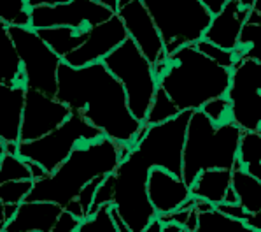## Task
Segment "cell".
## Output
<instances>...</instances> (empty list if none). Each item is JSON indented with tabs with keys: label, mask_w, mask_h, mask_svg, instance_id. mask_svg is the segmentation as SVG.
Segmentation results:
<instances>
[{
	"label": "cell",
	"mask_w": 261,
	"mask_h": 232,
	"mask_svg": "<svg viewBox=\"0 0 261 232\" xmlns=\"http://www.w3.org/2000/svg\"><path fill=\"white\" fill-rule=\"evenodd\" d=\"M102 62L123 85L132 114L144 123L152 97L158 90L154 65L130 37L119 44L114 51H111Z\"/></svg>",
	"instance_id": "cell-6"
},
{
	"label": "cell",
	"mask_w": 261,
	"mask_h": 232,
	"mask_svg": "<svg viewBox=\"0 0 261 232\" xmlns=\"http://www.w3.org/2000/svg\"><path fill=\"white\" fill-rule=\"evenodd\" d=\"M231 74L244 79L252 88L261 91V62H254V60H237L235 67L231 69Z\"/></svg>",
	"instance_id": "cell-31"
},
{
	"label": "cell",
	"mask_w": 261,
	"mask_h": 232,
	"mask_svg": "<svg viewBox=\"0 0 261 232\" xmlns=\"http://www.w3.org/2000/svg\"><path fill=\"white\" fill-rule=\"evenodd\" d=\"M95 2H98L100 6L111 9L112 13H118V0H95Z\"/></svg>",
	"instance_id": "cell-44"
},
{
	"label": "cell",
	"mask_w": 261,
	"mask_h": 232,
	"mask_svg": "<svg viewBox=\"0 0 261 232\" xmlns=\"http://www.w3.org/2000/svg\"><path fill=\"white\" fill-rule=\"evenodd\" d=\"M237 60L261 62V14L254 9L249 11L247 21L242 27L239 48L235 50Z\"/></svg>",
	"instance_id": "cell-23"
},
{
	"label": "cell",
	"mask_w": 261,
	"mask_h": 232,
	"mask_svg": "<svg viewBox=\"0 0 261 232\" xmlns=\"http://www.w3.org/2000/svg\"><path fill=\"white\" fill-rule=\"evenodd\" d=\"M196 227H198V211H196V207H193L190 218H188V222L184 223L182 229L188 232H196Z\"/></svg>",
	"instance_id": "cell-41"
},
{
	"label": "cell",
	"mask_w": 261,
	"mask_h": 232,
	"mask_svg": "<svg viewBox=\"0 0 261 232\" xmlns=\"http://www.w3.org/2000/svg\"><path fill=\"white\" fill-rule=\"evenodd\" d=\"M4 155H6V141H4V139H0V162H2Z\"/></svg>",
	"instance_id": "cell-47"
},
{
	"label": "cell",
	"mask_w": 261,
	"mask_h": 232,
	"mask_svg": "<svg viewBox=\"0 0 261 232\" xmlns=\"http://www.w3.org/2000/svg\"><path fill=\"white\" fill-rule=\"evenodd\" d=\"M249 160H258L261 164V135L258 132H244L239 148V162L246 164Z\"/></svg>",
	"instance_id": "cell-32"
},
{
	"label": "cell",
	"mask_w": 261,
	"mask_h": 232,
	"mask_svg": "<svg viewBox=\"0 0 261 232\" xmlns=\"http://www.w3.org/2000/svg\"><path fill=\"white\" fill-rule=\"evenodd\" d=\"M231 187V171L230 169H205L202 171L193 181L191 195L195 199L211 202L212 206H219L224 202L226 192Z\"/></svg>",
	"instance_id": "cell-19"
},
{
	"label": "cell",
	"mask_w": 261,
	"mask_h": 232,
	"mask_svg": "<svg viewBox=\"0 0 261 232\" xmlns=\"http://www.w3.org/2000/svg\"><path fill=\"white\" fill-rule=\"evenodd\" d=\"M163 39L165 55L203 39L211 11L200 0H142Z\"/></svg>",
	"instance_id": "cell-7"
},
{
	"label": "cell",
	"mask_w": 261,
	"mask_h": 232,
	"mask_svg": "<svg viewBox=\"0 0 261 232\" xmlns=\"http://www.w3.org/2000/svg\"><path fill=\"white\" fill-rule=\"evenodd\" d=\"M196 48L202 51L205 57H208L211 60H214L218 65L224 67V69H233L237 63V53L233 50H226V48H221L218 44H212L205 41V39H200L196 42Z\"/></svg>",
	"instance_id": "cell-30"
},
{
	"label": "cell",
	"mask_w": 261,
	"mask_h": 232,
	"mask_svg": "<svg viewBox=\"0 0 261 232\" xmlns=\"http://www.w3.org/2000/svg\"><path fill=\"white\" fill-rule=\"evenodd\" d=\"M83 220L77 218L75 215L69 213L67 210H63L62 217L58 218V222H56L53 232H75L79 229V225H81Z\"/></svg>",
	"instance_id": "cell-36"
},
{
	"label": "cell",
	"mask_w": 261,
	"mask_h": 232,
	"mask_svg": "<svg viewBox=\"0 0 261 232\" xmlns=\"http://www.w3.org/2000/svg\"><path fill=\"white\" fill-rule=\"evenodd\" d=\"M158 86L167 91L179 111L202 109L203 104L226 95L231 71L218 65L202 53L196 44H186L163 62L156 63Z\"/></svg>",
	"instance_id": "cell-3"
},
{
	"label": "cell",
	"mask_w": 261,
	"mask_h": 232,
	"mask_svg": "<svg viewBox=\"0 0 261 232\" xmlns=\"http://www.w3.org/2000/svg\"><path fill=\"white\" fill-rule=\"evenodd\" d=\"M114 14L95 0H69L55 6H39L30 9L32 29L46 27H70L75 30H88Z\"/></svg>",
	"instance_id": "cell-10"
},
{
	"label": "cell",
	"mask_w": 261,
	"mask_h": 232,
	"mask_svg": "<svg viewBox=\"0 0 261 232\" xmlns=\"http://www.w3.org/2000/svg\"><path fill=\"white\" fill-rule=\"evenodd\" d=\"M100 135L103 134L91 125L81 113H70L69 118L49 134L34 141H19L18 155L23 160L41 164L49 174L58 166H62V162H65L79 145L95 141Z\"/></svg>",
	"instance_id": "cell-8"
},
{
	"label": "cell",
	"mask_w": 261,
	"mask_h": 232,
	"mask_svg": "<svg viewBox=\"0 0 261 232\" xmlns=\"http://www.w3.org/2000/svg\"><path fill=\"white\" fill-rule=\"evenodd\" d=\"M239 202V197H237L235 190L230 187V190L226 192V197H224V204H237Z\"/></svg>",
	"instance_id": "cell-45"
},
{
	"label": "cell",
	"mask_w": 261,
	"mask_h": 232,
	"mask_svg": "<svg viewBox=\"0 0 261 232\" xmlns=\"http://www.w3.org/2000/svg\"><path fill=\"white\" fill-rule=\"evenodd\" d=\"M6 153L18 155V143H6Z\"/></svg>",
	"instance_id": "cell-46"
},
{
	"label": "cell",
	"mask_w": 261,
	"mask_h": 232,
	"mask_svg": "<svg viewBox=\"0 0 261 232\" xmlns=\"http://www.w3.org/2000/svg\"><path fill=\"white\" fill-rule=\"evenodd\" d=\"M252 9H254L256 13L261 14V0H254V6H252Z\"/></svg>",
	"instance_id": "cell-49"
},
{
	"label": "cell",
	"mask_w": 261,
	"mask_h": 232,
	"mask_svg": "<svg viewBox=\"0 0 261 232\" xmlns=\"http://www.w3.org/2000/svg\"><path fill=\"white\" fill-rule=\"evenodd\" d=\"M240 4H242L244 7H247V9H252V6H254V0H240Z\"/></svg>",
	"instance_id": "cell-48"
},
{
	"label": "cell",
	"mask_w": 261,
	"mask_h": 232,
	"mask_svg": "<svg viewBox=\"0 0 261 232\" xmlns=\"http://www.w3.org/2000/svg\"><path fill=\"white\" fill-rule=\"evenodd\" d=\"M182 232H188V230H184V229H182Z\"/></svg>",
	"instance_id": "cell-51"
},
{
	"label": "cell",
	"mask_w": 261,
	"mask_h": 232,
	"mask_svg": "<svg viewBox=\"0 0 261 232\" xmlns=\"http://www.w3.org/2000/svg\"><path fill=\"white\" fill-rule=\"evenodd\" d=\"M196 232H261L242 220L231 218L228 215L221 213L218 207H212L207 211H198V227Z\"/></svg>",
	"instance_id": "cell-24"
},
{
	"label": "cell",
	"mask_w": 261,
	"mask_h": 232,
	"mask_svg": "<svg viewBox=\"0 0 261 232\" xmlns=\"http://www.w3.org/2000/svg\"><path fill=\"white\" fill-rule=\"evenodd\" d=\"M190 116L191 111H180L167 122L147 125L144 135L112 173V206L134 232H140L156 218L146 190L152 167H163L175 176L182 174V148Z\"/></svg>",
	"instance_id": "cell-1"
},
{
	"label": "cell",
	"mask_w": 261,
	"mask_h": 232,
	"mask_svg": "<svg viewBox=\"0 0 261 232\" xmlns=\"http://www.w3.org/2000/svg\"><path fill=\"white\" fill-rule=\"evenodd\" d=\"M244 130L231 120L216 125L202 109L191 111L182 148V174L188 187L205 169H230L239 166V148Z\"/></svg>",
	"instance_id": "cell-5"
},
{
	"label": "cell",
	"mask_w": 261,
	"mask_h": 232,
	"mask_svg": "<svg viewBox=\"0 0 261 232\" xmlns=\"http://www.w3.org/2000/svg\"><path fill=\"white\" fill-rule=\"evenodd\" d=\"M116 14L121 18L128 37L137 44L139 50L146 55V58L152 65L167 58L160 30L142 0H130L123 4L118 7Z\"/></svg>",
	"instance_id": "cell-12"
},
{
	"label": "cell",
	"mask_w": 261,
	"mask_h": 232,
	"mask_svg": "<svg viewBox=\"0 0 261 232\" xmlns=\"http://www.w3.org/2000/svg\"><path fill=\"white\" fill-rule=\"evenodd\" d=\"M112 195H114V174H109L102 183H100L98 190H96L90 215H93L98 207L103 206V204H112ZM90 215H88V217H90Z\"/></svg>",
	"instance_id": "cell-34"
},
{
	"label": "cell",
	"mask_w": 261,
	"mask_h": 232,
	"mask_svg": "<svg viewBox=\"0 0 261 232\" xmlns=\"http://www.w3.org/2000/svg\"><path fill=\"white\" fill-rule=\"evenodd\" d=\"M111 215H112V220H114V223H116V227H118V230L119 232H134L130 229V227L126 225V222L119 217V213L116 211V207L114 206H111Z\"/></svg>",
	"instance_id": "cell-40"
},
{
	"label": "cell",
	"mask_w": 261,
	"mask_h": 232,
	"mask_svg": "<svg viewBox=\"0 0 261 232\" xmlns=\"http://www.w3.org/2000/svg\"><path fill=\"white\" fill-rule=\"evenodd\" d=\"M200 2L203 4V6L207 7L208 11H211V14H216L221 11V7L224 6V4L228 2V0H200Z\"/></svg>",
	"instance_id": "cell-42"
},
{
	"label": "cell",
	"mask_w": 261,
	"mask_h": 232,
	"mask_svg": "<svg viewBox=\"0 0 261 232\" xmlns=\"http://www.w3.org/2000/svg\"><path fill=\"white\" fill-rule=\"evenodd\" d=\"M35 30H37V34L47 42V46H49L56 55L65 58L67 55L72 53L74 50H77V48L86 41L88 30L90 29L75 30V29H70V27H46V29H35Z\"/></svg>",
	"instance_id": "cell-21"
},
{
	"label": "cell",
	"mask_w": 261,
	"mask_h": 232,
	"mask_svg": "<svg viewBox=\"0 0 261 232\" xmlns=\"http://www.w3.org/2000/svg\"><path fill=\"white\" fill-rule=\"evenodd\" d=\"M230 101V120L244 132H256L261 125V91L231 74L226 91Z\"/></svg>",
	"instance_id": "cell-15"
},
{
	"label": "cell",
	"mask_w": 261,
	"mask_h": 232,
	"mask_svg": "<svg viewBox=\"0 0 261 232\" xmlns=\"http://www.w3.org/2000/svg\"><path fill=\"white\" fill-rule=\"evenodd\" d=\"M34 187V179H13L0 185V199L6 204H21L27 201Z\"/></svg>",
	"instance_id": "cell-29"
},
{
	"label": "cell",
	"mask_w": 261,
	"mask_h": 232,
	"mask_svg": "<svg viewBox=\"0 0 261 232\" xmlns=\"http://www.w3.org/2000/svg\"><path fill=\"white\" fill-rule=\"evenodd\" d=\"M27 166H28V169H30V174H32V179H34V181H37V179H41V178H44V176L47 174V171L37 162L27 160Z\"/></svg>",
	"instance_id": "cell-39"
},
{
	"label": "cell",
	"mask_w": 261,
	"mask_h": 232,
	"mask_svg": "<svg viewBox=\"0 0 261 232\" xmlns=\"http://www.w3.org/2000/svg\"><path fill=\"white\" fill-rule=\"evenodd\" d=\"M72 111L67 104L44 91L27 88L19 141H34L60 127Z\"/></svg>",
	"instance_id": "cell-11"
},
{
	"label": "cell",
	"mask_w": 261,
	"mask_h": 232,
	"mask_svg": "<svg viewBox=\"0 0 261 232\" xmlns=\"http://www.w3.org/2000/svg\"><path fill=\"white\" fill-rule=\"evenodd\" d=\"M56 99L72 113H81L106 137L128 148L137 143L144 123L132 114L123 85L103 62L83 67L60 63Z\"/></svg>",
	"instance_id": "cell-2"
},
{
	"label": "cell",
	"mask_w": 261,
	"mask_h": 232,
	"mask_svg": "<svg viewBox=\"0 0 261 232\" xmlns=\"http://www.w3.org/2000/svg\"><path fill=\"white\" fill-rule=\"evenodd\" d=\"M18 206L19 204H6L0 199V232H4L6 225L13 220L16 211H18Z\"/></svg>",
	"instance_id": "cell-38"
},
{
	"label": "cell",
	"mask_w": 261,
	"mask_h": 232,
	"mask_svg": "<svg viewBox=\"0 0 261 232\" xmlns=\"http://www.w3.org/2000/svg\"><path fill=\"white\" fill-rule=\"evenodd\" d=\"M0 83H23L21 62L11 37L9 25L0 19Z\"/></svg>",
	"instance_id": "cell-20"
},
{
	"label": "cell",
	"mask_w": 261,
	"mask_h": 232,
	"mask_svg": "<svg viewBox=\"0 0 261 232\" xmlns=\"http://www.w3.org/2000/svg\"><path fill=\"white\" fill-rule=\"evenodd\" d=\"M28 2V9L32 7H39V6H55V4H62L65 0H27Z\"/></svg>",
	"instance_id": "cell-43"
},
{
	"label": "cell",
	"mask_w": 261,
	"mask_h": 232,
	"mask_svg": "<svg viewBox=\"0 0 261 232\" xmlns=\"http://www.w3.org/2000/svg\"><path fill=\"white\" fill-rule=\"evenodd\" d=\"M140 232H182V227L177 223H162L156 217L154 220H151L149 225H146Z\"/></svg>",
	"instance_id": "cell-37"
},
{
	"label": "cell",
	"mask_w": 261,
	"mask_h": 232,
	"mask_svg": "<svg viewBox=\"0 0 261 232\" xmlns=\"http://www.w3.org/2000/svg\"><path fill=\"white\" fill-rule=\"evenodd\" d=\"M146 190L156 217L179 210L191 197V189L184 183V179L163 167H152Z\"/></svg>",
	"instance_id": "cell-14"
},
{
	"label": "cell",
	"mask_w": 261,
	"mask_h": 232,
	"mask_svg": "<svg viewBox=\"0 0 261 232\" xmlns=\"http://www.w3.org/2000/svg\"><path fill=\"white\" fill-rule=\"evenodd\" d=\"M63 207L47 201H23L4 232H53Z\"/></svg>",
	"instance_id": "cell-17"
},
{
	"label": "cell",
	"mask_w": 261,
	"mask_h": 232,
	"mask_svg": "<svg viewBox=\"0 0 261 232\" xmlns=\"http://www.w3.org/2000/svg\"><path fill=\"white\" fill-rule=\"evenodd\" d=\"M231 189L235 190L239 204L246 211L256 213L261 210V183L240 164L231 171Z\"/></svg>",
	"instance_id": "cell-22"
},
{
	"label": "cell",
	"mask_w": 261,
	"mask_h": 232,
	"mask_svg": "<svg viewBox=\"0 0 261 232\" xmlns=\"http://www.w3.org/2000/svg\"><path fill=\"white\" fill-rule=\"evenodd\" d=\"M111 206L112 204H103L102 207H98L93 215L83 220L75 232H119L112 220Z\"/></svg>",
	"instance_id": "cell-27"
},
{
	"label": "cell",
	"mask_w": 261,
	"mask_h": 232,
	"mask_svg": "<svg viewBox=\"0 0 261 232\" xmlns=\"http://www.w3.org/2000/svg\"><path fill=\"white\" fill-rule=\"evenodd\" d=\"M27 88L23 83H0V139L19 143Z\"/></svg>",
	"instance_id": "cell-18"
},
{
	"label": "cell",
	"mask_w": 261,
	"mask_h": 232,
	"mask_svg": "<svg viewBox=\"0 0 261 232\" xmlns=\"http://www.w3.org/2000/svg\"><path fill=\"white\" fill-rule=\"evenodd\" d=\"M11 37L21 62V74L25 88L55 95L58 90V69L63 58L56 55L37 30L32 27L9 25Z\"/></svg>",
	"instance_id": "cell-9"
},
{
	"label": "cell",
	"mask_w": 261,
	"mask_h": 232,
	"mask_svg": "<svg viewBox=\"0 0 261 232\" xmlns=\"http://www.w3.org/2000/svg\"><path fill=\"white\" fill-rule=\"evenodd\" d=\"M202 111L218 125V123H223V122H226V120H230V101H228L226 95L216 97V99H212V101H208L207 104H203Z\"/></svg>",
	"instance_id": "cell-33"
},
{
	"label": "cell",
	"mask_w": 261,
	"mask_h": 232,
	"mask_svg": "<svg viewBox=\"0 0 261 232\" xmlns=\"http://www.w3.org/2000/svg\"><path fill=\"white\" fill-rule=\"evenodd\" d=\"M249 11L251 9L244 7L240 0H228L221 7L219 13L212 14L203 39L212 44H218L221 48L235 51L239 48L240 32L247 21Z\"/></svg>",
	"instance_id": "cell-16"
},
{
	"label": "cell",
	"mask_w": 261,
	"mask_h": 232,
	"mask_svg": "<svg viewBox=\"0 0 261 232\" xmlns=\"http://www.w3.org/2000/svg\"><path fill=\"white\" fill-rule=\"evenodd\" d=\"M130 150L106 135L83 143L53 173L34 181L27 201H47L65 207L90 181L114 173Z\"/></svg>",
	"instance_id": "cell-4"
},
{
	"label": "cell",
	"mask_w": 261,
	"mask_h": 232,
	"mask_svg": "<svg viewBox=\"0 0 261 232\" xmlns=\"http://www.w3.org/2000/svg\"><path fill=\"white\" fill-rule=\"evenodd\" d=\"M179 113H180L179 107L175 106L170 97H168L167 91L158 86L154 97H152V102L149 106V111H147L144 123H146V125L162 123V122H167V120L174 118V116H177Z\"/></svg>",
	"instance_id": "cell-25"
},
{
	"label": "cell",
	"mask_w": 261,
	"mask_h": 232,
	"mask_svg": "<svg viewBox=\"0 0 261 232\" xmlns=\"http://www.w3.org/2000/svg\"><path fill=\"white\" fill-rule=\"evenodd\" d=\"M13 179H32V174L27 160H23L19 155L6 153L0 162V185Z\"/></svg>",
	"instance_id": "cell-28"
},
{
	"label": "cell",
	"mask_w": 261,
	"mask_h": 232,
	"mask_svg": "<svg viewBox=\"0 0 261 232\" xmlns=\"http://www.w3.org/2000/svg\"><path fill=\"white\" fill-rule=\"evenodd\" d=\"M128 39L126 29H124L121 18L118 14H112L109 19L90 27L88 37L77 50L67 55L63 62L72 67L90 65L95 62H102L111 51H114L121 42Z\"/></svg>",
	"instance_id": "cell-13"
},
{
	"label": "cell",
	"mask_w": 261,
	"mask_h": 232,
	"mask_svg": "<svg viewBox=\"0 0 261 232\" xmlns=\"http://www.w3.org/2000/svg\"><path fill=\"white\" fill-rule=\"evenodd\" d=\"M106 178H107V176H100V178H95L93 181L88 183V185L84 187L81 192H79L77 197H75V201H77L79 206L83 207V211H84V215H86V218H88V215H90V210H91V204H93V197H95L96 190H98L100 183H102Z\"/></svg>",
	"instance_id": "cell-35"
},
{
	"label": "cell",
	"mask_w": 261,
	"mask_h": 232,
	"mask_svg": "<svg viewBox=\"0 0 261 232\" xmlns=\"http://www.w3.org/2000/svg\"><path fill=\"white\" fill-rule=\"evenodd\" d=\"M256 132H258V134L261 135V125H259V129H258V130H256Z\"/></svg>",
	"instance_id": "cell-50"
},
{
	"label": "cell",
	"mask_w": 261,
	"mask_h": 232,
	"mask_svg": "<svg viewBox=\"0 0 261 232\" xmlns=\"http://www.w3.org/2000/svg\"><path fill=\"white\" fill-rule=\"evenodd\" d=\"M0 19L7 25L30 27V9L27 0H0Z\"/></svg>",
	"instance_id": "cell-26"
}]
</instances>
